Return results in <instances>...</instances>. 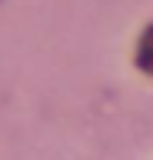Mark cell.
Instances as JSON below:
<instances>
[{"label": "cell", "mask_w": 153, "mask_h": 160, "mask_svg": "<svg viewBox=\"0 0 153 160\" xmlns=\"http://www.w3.org/2000/svg\"><path fill=\"white\" fill-rule=\"evenodd\" d=\"M140 63L153 73V30L143 37V43H140Z\"/></svg>", "instance_id": "cell-1"}]
</instances>
